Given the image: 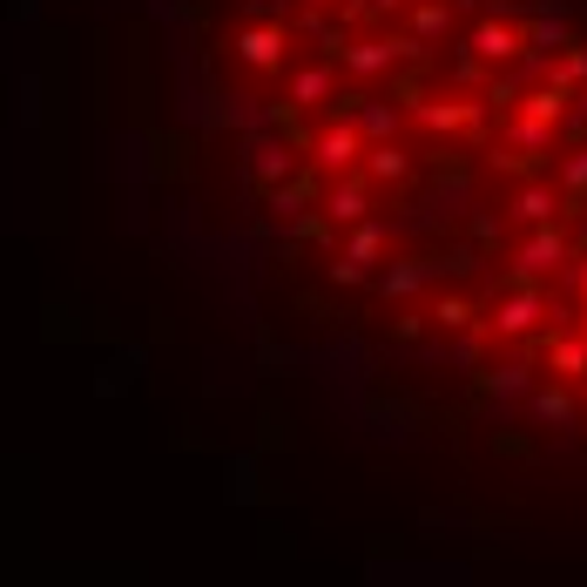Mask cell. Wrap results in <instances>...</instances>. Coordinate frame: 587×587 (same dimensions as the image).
Masks as SVG:
<instances>
[{
    "label": "cell",
    "mask_w": 587,
    "mask_h": 587,
    "mask_svg": "<svg viewBox=\"0 0 587 587\" xmlns=\"http://www.w3.org/2000/svg\"><path fill=\"white\" fill-rule=\"evenodd\" d=\"M419 34L433 42V34H446V8H419Z\"/></svg>",
    "instance_id": "13"
},
{
    "label": "cell",
    "mask_w": 587,
    "mask_h": 587,
    "mask_svg": "<svg viewBox=\"0 0 587 587\" xmlns=\"http://www.w3.org/2000/svg\"><path fill=\"white\" fill-rule=\"evenodd\" d=\"M318 8H331V0H318Z\"/></svg>",
    "instance_id": "17"
},
{
    "label": "cell",
    "mask_w": 587,
    "mask_h": 587,
    "mask_svg": "<svg viewBox=\"0 0 587 587\" xmlns=\"http://www.w3.org/2000/svg\"><path fill=\"white\" fill-rule=\"evenodd\" d=\"M325 216H331V223H359V216H365V189H359V183H344V189H331V203H325Z\"/></svg>",
    "instance_id": "4"
},
{
    "label": "cell",
    "mask_w": 587,
    "mask_h": 587,
    "mask_svg": "<svg viewBox=\"0 0 587 587\" xmlns=\"http://www.w3.org/2000/svg\"><path fill=\"white\" fill-rule=\"evenodd\" d=\"M473 48L500 61V55H520V34H514V27H480V42H473Z\"/></svg>",
    "instance_id": "6"
},
{
    "label": "cell",
    "mask_w": 587,
    "mask_h": 587,
    "mask_svg": "<svg viewBox=\"0 0 587 587\" xmlns=\"http://www.w3.org/2000/svg\"><path fill=\"white\" fill-rule=\"evenodd\" d=\"M533 412H540V419H567V399H561V391H540Z\"/></svg>",
    "instance_id": "12"
},
{
    "label": "cell",
    "mask_w": 587,
    "mask_h": 587,
    "mask_svg": "<svg viewBox=\"0 0 587 587\" xmlns=\"http://www.w3.org/2000/svg\"><path fill=\"white\" fill-rule=\"evenodd\" d=\"M466 318H473V310H466L459 297H446V304H439V325H466Z\"/></svg>",
    "instance_id": "15"
},
{
    "label": "cell",
    "mask_w": 587,
    "mask_h": 587,
    "mask_svg": "<svg viewBox=\"0 0 587 587\" xmlns=\"http://www.w3.org/2000/svg\"><path fill=\"white\" fill-rule=\"evenodd\" d=\"M554 263H567V237L561 230H540V237L520 250V270H554Z\"/></svg>",
    "instance_id": "1"
},
{
    "label": "cell",
    "mask_w": 587,
    "mask_h": 587,
    "mask_svg": "<svg viewBox=\"0 0 587 587\" xmlns=\"http://www.w3.org/2000/svg\"><path fill=\"white\" fill-rule=\"evenodd\" d=\"M419 278H425L419 263H399V270H391V278H385V291H391V297H406V291H419Z\"/></svg>",
    "instance_id": "10"
},
{
    "label": "cell",
    "mask_w": 587,
    "mask_h": 587,
    "mask_svg": "<svg viewBox=\"0 0 587 587\" xmlns=\"http://www.w3.org/2000/svg\"><path fill=\"white\" fill-rule=\"evenodd\" d=\"M514 210H520L527 223H547V216H561V196H554V183H527Z\"/></svg>",
    "instance_id": "2"
},
{
    "label": "cell",
    "mask_w": 587,
    "mask_h": 587,
    "mask_svg": "<svg viewBox=\"0 0 587 587\" xmlns=\"http://www.w3.org/2000/svg\"><path fill=\"white\" fill-rule=\"evenodd\" d=\"M533 310H540V297H506V304L493 310V325H500V331H527Z\"/></svg>",
    "instance_id": "5"
},
{
    "label": "cell",
    "mask_w": 587,
    "mask_h": 587,
    "mask_svg": "<svg viewBox=\"0 0 587 587\" xmlns=\"http://www.w3.org/2000/svg\"><path fill=\"white\" fill-rule=\"evenodd\" d=\"M331 95V68H310V74H297V102H325Z\"/></svg>",
    "instance_id": "8"
},
{
    "label": "cell",
    "mask_w": 587,
    "mask_h": 587,
    "mask_svg": "<svg viewBox=\"0 0 587 587\" xmlns=\"http://www.w3.org/2000/svg\"><path fill=\"white\" fill-rule=\"evenodd\" d=\"M278 48H284V34H270V27H257V34H244V61H278Z\"/></svg>",
    "instance_id": "7"
},
{
    "label": "cell",
    "mask_w": 587,
    "mask_h": 587,
    "mask_svg": "<svg viewBox=\"0 0 587 587\" xmlns=\"http://www.w3.org/2000/svg\"><path fill=\"white\" fill-rule=\"evenodd\" d=\"M359 129L365 136H391V129H399V115H391V108H359Z\"/></svg>",
    "instance_id": "9"
},
{
    "label": "cell",
    "mask_w": 587,
    "mask_h": 587,
    "mask_svg": "<svg viewBox=\"0 0 587 587\" xmlns=\"http://www.w3.org/2000/svg\"><path fill=\"white\" fill-rule=\"evenodd\" d=\"M561 176H567V189H574V196H580V189H587V155H574V163H567V169H561Z\"/></svg>",
    "instance_id": "14"
},
{
    "label": "cell",
    "mask_w": 587,
    "mask_h": 587,
    "mask_svg": "<svg viewBox=\"0 0 587 587\" xmlns=\"http://www.w3.org/2000/svg\"><path fill=\"white\" fill-rule=\"evenodd\" d=\"M351 155H359V129H344V122H338V129L318 142V163H325V169H344Z\"/></svg>",
    "instance_id": "3"
},
{
    "label": "cell",
    "mask_w": 587,
    "mask_h": 587,
    "mask_svg": "<svg viewBox=\"0 0 587 587\" xmlns=\"http://www.w3.org/2000/svg\"><path fill=\"white\" fill-rule=\"evenodd\" d=\"M372 169H378V176H399V169H406V155L385 142V149H372Z\"/></svg>",
    "instance_id": "11"
},
{
    "label": "cell",
    "mask_w": 587,
    "mask_h": 587,
    "mask_svg": "<svg viewBox=\"0 0 587 587\" xmlns=\"http://www.w3.org/2000/svg\"><path fill=\"white\" fill-rule=\"evenodd\" d=\"M378 8H399V0H378Z\"/></svg>",
    "instance_id": "16"
}]
</instances>
